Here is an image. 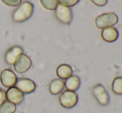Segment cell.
Returning <instances> with one entry per match:
<instances>
[{"mask_svg": "<svg viewBox=\"0 0 122 113\" xmlns=\"http://www.w3.org/2000/svg\"><path fill=\"white\" fill-rule=\"evenodd\" d=\"M3 4L9 7H17L22 3V0H1Z\"/></svg>", "mask_w": 122, "mask_h": 113, "instance_id": "19", "label": "cell"}, {"mask_svg": "<svg viewBox=\"0 0 122 113\" xmlns=\"http://www.w3.org/2000/svg\"><path fill=\"white\" fill-rule=\"evenodd\" d=\"M55 11V17L61 23L64 25H69L72 21L73 14L72 11L70 8L61 6V5H57Z\"/></svg>", "mask_w": 122, "mask_h": 113, "instance_id": "6", "label": "cell"}, {"mask_svg": "<svg viewBox=\"0 0 122 113\" xmlns=\"http://www.w3.org/2000/svg\"><path fill=\"white\" fill-rule=\"evenodd\" d=\"M5 100H6V99H5V92L2 89V88H0V105H1Z\"/></svg>", "mask_w": 122, "mask_h": 113, "instance_id": "21", "label": "cell"}, {"mask_svg": "<svg viewBox=\"0 0 122 113\" xmlns=\"http://www.w3.org/2000/svg\"><path fill=\"white\" fill-rule=\"evenodd\" d=\"M92 93L99 105L102 106V107H106L110 103L111 98H110L109 93H108L107 90L106 89V88L101 83L96 84L92 88Z\"/></svg>", "mask_w": 122, "mask_h": 113, "instance_id": "4", "label": "cell"}, {"mask_svg": "<svg viewBox=\"0 0 122 113\" xmlns=\"http://www.w3.org/2000/svg\"><path fill=\"white\" fill-rule=\"evenodd\" d=\"M5 99L17 106L23 102L24 94L14 86L8 88V90L5 92Z\"/></svg>", "mask_w": 122, "mask_h": 113, "instance_id": "8", "label": "cell"}, {"mask_svg": "<svg viewBox=\"0 0 122 113\" xmlns=\"http://www.w3.org/2000/svg\"><path fill=\"white\" fill-rule=\"evenodd\" d=\"M16 105L5 100L0 105V113H14L16 112Z\"/></svg>", "mask_w": 122, "mask_h": 113, "instance_id": "16", "label": "cell"}, {"mask_svg": "<svg viewBox=\"0 0 122 113\" xmlns=\"http://www.w3.org/2000/svg\"><path fill=\"white\" fill-rule=\"evenodd\" d=\"M79 2H80V0H57V3L59 5L70 8L76 5Z\"/></svg>", "mask_w": 122, "mask_h": 113, "instance_id": "18", "label": "cell"}, {"mask_svg": "<svg viewBox=\"0 0 122 113\" xmlns=\"http://www.w3.org/2000/svg\"><path fill=\"white\" fill-rule=\"evenodd\" d=\"M23 53V49L19 45H14L10 47L8 50L6 51L4 55L5 63L8 65H13L14 64L16 59Z\"/></svg>", "mask_w": 122, "mask_h": 113, "instance_id": "10", "label": "cell"}, {"mask_svg": "<svg viewBox=\"0 0 122 113\" xmlns=\"http://www.w3.org/2000/svg\"><path fill=\"white\" fill-rule=\"evenodd\" d=\"M121 1H122V0H121Z\"/></svg>", "mask_w": 122, "mask_h": 113, "instance_id": "22", "label": "cell"}, {"mask_svg": "<svg viewBox=\"0 0 122 113\" xmlns=\"http://www.w3.org/2000/svg\"><path fill=\"white\" fill-rule=\"evenodd\" d=\"M40 3L45 9L54 11L58 5L57 0H39Z\"/></svg>", "mask_w": 122, "mask_h": 113, "instance_id": "17", "label": "cell"}, {"mask_svg": "<svg viewBox=\"0 0 122 113\" xmlns=\"http://www.w3.org/2000/svg\"><path fill=\"white\" fill-rule=\"evenodd\" d=\"M34 11V6L31 2L24 1L18 6V8L13 12L12 19L17 23H22L27 21Z\"/></svg>", "mask_w": 122, "mask_h": 113, "instance_id": "1", "label": "cell"}, {"mask_svg": "<svg viewBox=\"0 0 122 113\" xmlns=\"http://www.w3.org/2000/svg\"><path fill=\"white\" fill-rule=\"evenodd\" d=\"M101 36L104 41L107 42V43H112V42H115L118 39L119 32L114 27H107V28L101 30Z\"/></svg>", "mask_w": 122, "mask_h": 113, "instance_id": "11", "label": "cell"}, {"mask_svg": "<svg viewBox=\"0 0 122 113\" xmlns=\"http://www.w3.org/2000/svg\"><path fill=\"white\" fill-rule=\"evenodd\" d=\"M119 21L118 16L115 13H106L100 14L95 19V25L99 29H105L116 25Z\"/></svg>", "mask_w": 122, "mask_h": 113, "instance_id": "2", "label": "cell"}, {"mask_svg": "<svg viewBox=\"0 0 122 113\" xmlns=\"http://www.w3.org/2000/svg\"><path fill=\"white\" fill-rule=\"evenodd\" d=\"M56 73L57 75L58 78L61 80H66L69 77H71L73 73L72 68L66 64H61L57 66L56 70Z\"/></svg>", "mask_w": 122, "mask_h": 113, "instance_id": "12", "label": "cell"}, {"mask_svg": "<svg viewBox=\"0 0 122 113\" xmlns=\"http://www.w3.org/2000/svg\"><path fill=\"white\" fill-rule=\"evenodd\" d=\"M111 91L116 95H122V77H116L111 83Z\"/></svg>", "mask_w": 122, "mask_h": 113, "instance_id": "15", "label": "cell"}, {"mask_svg": "<svg viewBox=\"0 0 122 113\" xmlns=\"http://www.w3.org/2000/svg\"><path fill=\"white\" fill-rule=\"evenodd\" d=\"M65 88L68 91L76 92L79 89L81 86V79L77 75H71V77L64 81Z\"/></svg>", "mask_w": 122, "mask_h": 113, "instance_id": "14", "label": "cell"}, {"mask_svg": "<svg viewBox=\"0 0 122 113\" xmlns=\"http://www.w3.org/2000/svg\"><path fill=\"white\" fill-rule=\"evenodd\" d=\"M32 59H30L27 54H21L15 60L14 64H13L14 71L18 73H24L27 70H29V68L32 66Z\"/></svg>", "mask_w": 122, "mask_h": 113, "instance_id": "5", "label": "cell"}, {"mask_svg": "<svg viewBox=\"0 0 122 113\" xmlns=\"http://www.w3.org/2000/svg\"><path fill=\"white\" fill-rule=\"evenodd\" d=\"M17 80H18L17 75L13 70L9 68H5L0 73V82L5 88H9L14 87L16 85Z\"/></svg>", "mask_w": 122, "mask_h": 113, "instance_id": "7", "label": "cell"}, {"mask_svg": "<svg viewBox=\"0 0 122 113\" xmlns=\"http://www.w3.org/2000/svg\"><path fill=\"white\" fill-rule=\"evenodd\" d=\"M18 89H19L23 94H30L36 89V84L32 79L29 78H19L17 80L16 85Z\"/></svg>", "mask_w": 122, "mask_h": 113, "instance_id": "9", "label": "cell"}, {"mask_svg": "<svg viewBox=\"0 0 122 113\" xmlns=\"http://www.w3.org/2000/svg\"><path fill=\"white\" fill-rule=\"evenodd\" d=\"M107 1L108 0H91V2H92L94 5L98 6V7H103V6H105V5H106Z\"/></svg>", "mask_w": 122, "mask_h": 113, "instance_id": "20", "label": "cell"}, {"mask_svg": "<svg viewBox=\"0 0 122 113\" xmlns=\"http://www.w3.org/2000/svg\"><path fill=\"white\" fill-rule=\"evenodd\" d=\"M65 88L64 81L60 78H55L51 81L49 83L48 90L51 95H58Z\"/></svg>", "mask_w": 122, "mask_h": 113, "instance_id": "13", "label": "cell"}, {"mask_svg": "<svg viewBox=\"0 0 122 113\" xmlns=\"http://www.w3.org/2000/svg\"><path fill=\"white\" fill-rule=\"evenodd\" d=\"M60 105L66 109L73 108L78 102V95L76 92L65 90L59 94L58 97Z\"/></svg>", "mask_w": 122, "mask_h": 113, "instance_id": "3", "label": "cell"}]
</instances>
